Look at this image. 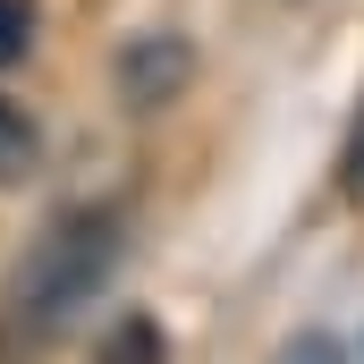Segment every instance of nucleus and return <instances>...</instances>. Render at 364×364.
Instances as JSON below:
<instances>
[{"mask_svg":"<svg viewBox=\"0 0 364 364\" xmlns=\"http://www.w3.org/2000/svg\"><path fill=\"white\" fill-rule=\"evenodd\" d=\"M272 364H348V348H339L331 331H296V339H288Z\"/></svg>","mask_w":364,"mask_h":364,"instance_id":"obj_5","label":"nucleus"},{"mask_svg":"<svg viewBox=\"0 0 364 364\" xmlns=\"http://www.w3.org/2000/svg\"><path fill=\"white\" fill-rule=\"evenodd\" d=\"M102 364H170V348H161V331H153V322H119V331H110V348H102Z\"/></svg>","mask_w":364,"mask_h":364,"instance_id":"obj_2","label":"nucleus"},{"mask_svg":"<svg viewBox=\"0 0 364 364\" xmlns=\"http://www.w3.org/2000/svg\"><path fill=\"white\" fill-rule=\"evenodd\" d=\"M26 161H34V119L17 102H0V178H17Z\"/></svg>","mask_w":364,"mask_h":364,"instance_id":"obj_3","label":"nucleus"},{"mask_svg":"<svg viewBox=\"0 0 364 364\" xmlns=\"http://www.w3.org/2000/svg\"><path fill=\"white\" fill-rule=\"evenodd\" d=\"M127 263V220H119V203H77V212H60L43 237H34V255H26V272L9 279V314H0V339L9 348H51L60 331H77L93 305H102V288L119 279Z\"/></svg>","mask_w":364,"mask_h":364,"instance_id":"obj_1","label":"nucleus"},{"mask_svg":"<svg viewBox=\"0 0 364 364\" xmlns=\"http://www.w3.org/2000/svg\"><path fill=\"white\" fill-rule=\"evenodd\" d=\"M348 195L364 203V119H356V144H348Z\"/></svg>","mask_w":364,"mask_h":364,"instance_id":"obj_6","label":"nucleus"},{"mask_svg":"<svg viewBox=\"0 0 364 364\" xmlns=\"http://www.w3.org/2000/svg\"><path fill=\"white\" fill-rule=\"evenodd\" d=\"M34 51V0H0V68H17Z\"/></svg>","mask_w":364,"mask_h":364,"instance_id":"obj_4","label":"nucleus"}]
</instances>
